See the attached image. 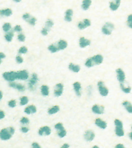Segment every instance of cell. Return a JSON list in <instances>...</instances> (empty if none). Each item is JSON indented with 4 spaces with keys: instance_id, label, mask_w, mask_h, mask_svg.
<instances>
[{
    "instance_id": "681fc988",
    "label": "cell",
    "mask_w": 132,
    "mask_h": 148,
    "mask_svg": "<svg viewBox=\"0 0 132 148\" xmlns=\"http://www.w3.org/2000/svg\"><path fill=\"white\" fill-rule=\"evenodd\" d=\"M4 117H5V113L3 110H0V119L4 118Z\"/></svg>"
},
{
    "instance_id": "277c9868",
    "label": "cell",
    "mask_w": 132,
    "mask_h": 148,
    "mask_svg": "<svg viewBox=\"0 0 132 148\" xmlns=\"http://www.w3.org/2000/svg\"><path fill=\"white\" fill-rule=\"evenodd\" d=\"M97 89L100 94L102 97H106L109 94V90L102 80L98 81L97 83Z\"/></svg>"
},
{
    "instance_id": "836d02e7",
    "label": "cell",
    "mask_w": 132,
    "mask_h": 148,
    "mask_svg": "<svg viewBox=\"0 0 132 148\" xmlns=\"http://www.w3.org/2000/svg\"><path fill=\"white\" fill-rule=\"evenodd\" d=\"M3 28V30L4 31H5V32H8V31L11 30V25L9 23H6L4 24Z\"/></svg>"
},
{
    "instance_id": "5bb4252c",
    "label": "cell",
    "mask_w": 132,
    "mask_h": 148,
    "mask_svg": "<svg viewBox=\"0 0 132 148\" xmlns=\"http://www.w3.org/2000/svg\"><path fill=\"white\" fill-rule=\"evenodd\" d=\"M9 86L12 87V88L18 90L19 91H24L25 90V86L21 84V83H17L14 82V81L9 83Z\"/></svg>"
},
{
    "instance_id": "83f0119b",
    "label": "cell",
    "mask_w": 132,
    "mask_h": 148,
    "mask_svg": "<svg viewBox=\"0 0 132 148\" xmlns=\"http://www.w3.org/2000/svg\"><path fill=\"white\" fill-rule=\"evenodd\" d=\"M91 4V0H84L82 7L84 10H87Z\"/></svg>"
},
{
    "instance_id": "f907efd6",
    "label": "cell",
    "mask_w": 132,
    "mask_h": 148,
    "mask_svg": "<svg viewBox=\"0 0 132 148\" xmlns=\"http://www.w3.org/2000/svg\"><path fill=\"white\" fill-rule=\"evenodd\" d=\"M115 148H126V147L124 146V145L122 144V143H118V144H117L115 146Z\"/></svg>"
},
{
    "instance_id": "1f68e13d",
    "label": "cell",
    "mask_w": 132,
    "mask_h": 148,
    "mask_svg": "<svg viewBox=\"0 0 132 148\" xmlns=\"http://www.w3.org/2000/svg\"><path fill=\"white\" fill-rule=\"evenodd\" d=\"M48 49L49 51H51L52 52V53H55V52H56L59 51L57 46L54 45H51L48 47Z\"/></svg>"
},
{
    "instance_id": "816d5d0a",
    "label": "cell",
    "mask_w": 132,
    "mask_h": 148,
    "mask_svg": "<svg viewBox=\"0 0 132 148\" xmlns=\"http://www.w3.org/2000/svg\"><path fill=\"white\" fill-rule=\"evenodd\" d=\"M5 57V55L3 53H0V64L1 63V60L4 59V58Z\"/></svg>"
},
{
    "instance_id": "5b68a950",
    "label": "cell",
    "mask_w": 132,
    "mask_h": 148,
    "mask_svg": "<svg viewBox=\"0 0 132 148\" xmlns=\"http://www.w3.org/2000/svg\"><path fill=\"white\" fill-rule=\"evenodd\" d=\"M38 77L37 74H36V73H34L32 75L31 78L29 80V82H28V89H29L30 90H34L36 89V85L37 82H38Z\"/></svg>"
},
{
    "instance_id": "603a6c76",
    "label": "cell",
    "mask_w": 132,
    "mask_h": 148,
    "mask_svg": "<svg viewBox=\"0 0 132 148\" xmlns=\"http://www.w3.org/2000/svg\"><path fill=\"white\" fill-rule=\"evenodd\" d=\"M41 94L44 96H48L49 94V88L47 85H42L41 87Z\"/></svg>"
},
{
    "instance_id": "f35d334b",
    "label": "cell",
    "mask_w": 132,
    "mask_h": 148,
    "mask_svg": "<svg viewBox=\"0 0 132 148\" xmlns=\"http://www.w3.org/2000/svg\"><path fill=\"white\" fill-rule=\"evenodd\" d=\"M127 26L130 28H132V14H130L127 18Z\"/></svg>"
},
{
    "instance_id": "4dcf8cb0",
    "label": "cell",
    "mask_w": 132,
    "mask_h": 148,
    "mask_svg": "<svg viewBox=\"0 0 132 148\" xmlns=\"http://www.w3.org/2000/svg\"><path fill=\"white\" fill-rule=\"evenodd\" d=\"M13 32L11 31V32H8V34H6L5 35V39L8 42H11L12 39V37H13Z\"/></svg>"
},
{
    "instance_id": "484cf974",
    "label": "cell",
    "mask_w": 132,
    "mask_h": 148,
    "mask_svg": "<svg viewBox=\"0 0 132 148\" xmlns=\"http://www.w3.org/2000/svg\"><path fill=\"white\" fill-rule=\"evenodd\" d=\"M73 14V11L71 9H68L65 12V20L67 22H71L72 20L71 16Z\"/></svg>"
},
{
    "instance_id": "d590c367",
    "label": "cell",
    "mask_w": 132,
    "mask_h": 148,
    "mask_svg": "<svg viewBox=\"0 0 132 148\" xmlns=\"http://www.w3.org/2000/svg\"><path fill=\"white\" fill-rule=\"evenodd\" d=\"M20 123L23 124H27L29 123V119L27 118L26 117H23L21 119H20Z\"/></svg>"
},
{
    "instance_id": "8d00e7d4",
    "label": "cell",
    "mask_w": 132,
    "mask_h": 148,
    "mask_svg": "<svg viewBox=\"0 0 132 148\" xmlns=\"http://www.w3.org/2000/svg\"><path fill=\"white\" fill-rule=\"evenodd\" d=\"M8 105L11 108H15L16 105V101L15 100H11L8 102Z\"/></svg>"
},
{
    "instance_id": "6f0895ef",
    "label": "cell",
    "mask_w": 132,
    "mask_h": 148,
    "mask_svg": "<svg viewBox=\"0 0 132 148\" xmlns=\"http://www.w3.org/2000/svg\"><path fill=\"white\" fill-rule=\"evenodd\" d=\"M92 148H100V147H99L98 146H97V145H94Z\"/></svg>"
},
{
    "instance_id": "4fadbf2b",
    "label": "cell",
    "mask_w": 132,
    "mask_h": 148,
    "mask_svg": "<svg viewBox=\"0 0 132 148\" xmlns=\"http://www.w3.org/2000/svg\"><path fill=\"white\" fill-rule=\"evenodd\" d=\"M38 134L41 136H43V135H49L51 134V129L49 126H43L39 129Z\"/></svg>"
},
{
    "instance_id": "30bf717a",
    "label": "cell",
    "mask_w": 132,
    "mask_h": 148,
    "mask_svg": "<svg viewBox=\"0 0 132 148\" xmlns=\"http://www.w3.org/2000/svg\"><path fill=\"white\" fill-rule=\"evenodd\" d=\"M16 77L18 80H26L28 78V73L26 70H21L16 72Z\"/></svg>"
},
{
    "instance_id": "52a82bcc",
    "label": "cell",
    "mask_w": 132,
    "mask_h": 148,
    "mask_svg": "<svg viewBox=\"0 0 132 148\" xmlns=\"http://www.w3.org/2000/svg\"><path fill=\"white\" fill-rule=\"evenodd\" d=\"M117 78L119 83H123L126 79V75L125 72L121 68H118L116 70Z\"/></svg>"
},
{
    "instance_id": "8992f818",
    "label": "cell",
    "mask_w": 132,
    "mask_h": 148,
    "mask_svg": "<svg viewBox=\"0 0 132 148\" xmlns=\"http://www.w3.org/2000/svg\"><path fill=\"white\" fill-rule=\"evenodd\" d=\"M3 78L5 79L6 80H7L9 82H13V81H15L16 79H17V77H16V72L15 71L6 72L3 74Z\"/></svg>"
},
{
    "instance_id": "680465c9",
    "label": "cell",
    "mask_w": 132,
    "mask_h": 148,
    "mask_svg": "<svg viewBox=\"0 0 132 148\" xmlns=\"http://www.w3.org/2000/svg\"><path fill=\"white\" fill-rule=\"evenodd\" d=\"M13 1H16V2H20V1H21V0H13Z\"/></svg>"
},
{
    "instance_id": "e575fe53",
    "label": "cell",
    "mask_w": 132,
    "mask_h": 148,
    "mask_svg": "<svg viewBox=\"0 0 132 148\" xmlns=\"http://www.w3.org/2000/svg\"><path fill=\"white\" fill-rule=\"evenodd\" d=\"M119 6V5H118V4L113 3V2H111V3H110V7L112 10H116L118 8Z\"/></svg>"
},
{
    "instance_id": "db71d44e",
    "label": "cell",
    "mask_w": 132,
    "mask_h": 148,
    "mask_svg": "<svg viewBox=\"0 0 132 148\" xmlns=\"http://www.w3.org/2000/svg\"><path fill=\"white\" fill-rule=\"evenodd\" d=\"M129 137L130 138V139H131V140H132V131L129 134Z\"/></svg>"
},
{
    "instance_id": "8fae6325",
    "label": "cell",
    "mask_w": 132,
    "mask_h": 148,
    "mask_svg": "<svg viewBox=\"0 0 132 148\" xmlns=\"http://www.w3.org/2000/svg\"><path fill=\"white\" fill-rule=\"evenodd\" d=\"M64 90V86L62 83H59L56 85L54 90V95L56 97H60L62 95Z\"/></svg>"
},
{
    "instance_id": "6da1fadb",
    "label": "cell",
    "mask_w": 132,
    "mask_h": 148,
    "mask_svg": "<svg viewBox=\"0 0 132 148\" xmlns=\"http://www.w3.org/2000/svg\"><path fill=\"white\" fill-rule=\"evenodd\" d=\"M103 59H104L102 55H97L86 60L85 62V65L88 68H90L95 65H100L103 62Z\"/></svg>"
},
{
    "instance_id": "9a60e30c",
    "label": "cell",
    "mask_w": 132,
    "mask_h": 148,
    "mask_svg": "<svg viewBox=\"0 0 132 148\" xmlns=\"http://www.w3.org/2000/svg\"><path fill=\"white\" fill-rule=\"evenodd\" d=\"M94 123L98 127V128L101 129H106L107 127V123L104 120H102L100 118H97L94 121Z\"/></svg>"
},
{
    "instance_id": "3957f363",
    "label": "cell",
    "mask_w": 132,
    "mask_h": 148,
    "mask_svg": "<svg viewBox=\"0 0 132 148\" xmlns=\"http://www.w3.org/2000/svg\"><path fill=\"white\" fill-rule=\"evenodd\" d=\"M115 124V133L117 137H122L125 135V131L123 130V123L121 120L116 119L114 120Z\"/></svg>"
},
{
    "instance_id": "4316f807",
    "label": "cell",
    "mask_w": 132,
    "mask_h": 148,
    "mask_svg": "<svg viewBox=\"0 0 132 148\" xmlns=\"http://www.w3.org/2000/svg\"><path fill=\"white\" fill-rule=\"evenodd\" d=\"M12 13L11 9H3L0 10V15L5 16H11Z\"/></svg>"
},
{
    "instance_id": "ba28073f",
    "label": "cell",
    "mask_w": 132,
    "mask_h": 148,
    "mask_svg": "<svg viewBox=\"0 0 132 148\" xmlns=\"http://www.w3.org/2000/svg\"><path fill=\"white\" fill-rule=\"evenodd\" d=\"M92 111L93 113L96 114H102L104 113L105 108L103 105H100L98 104H94L92 107Z\"/></svg>"
},
{
    "instance_id": "f6af8a7d",
    "label": "cell",
    "mask_w": 132,
    "mask_h": 148,
    "mask_svg": "<svg viewBox=\"0 0 132 148\" xmlns=\"http://www.w3.org/2000/svg\"><path fill=\"white\" fill-rule=\"evenodd\" d=\"M14 30L16 31V32H20V31H22V29L21 27L18 25V26H16L15 27V28H14Z\"/></svg>"
},
{
    "instance_id": "d6a6232c",
    "label": "cell",
    "mask_w": 132,
    "mask_h": 148,
    "mask_svg": "<svg viewBox=\"0 0 132 148\" xmlns=\"http://www.w3.org/2000/svg\"><path fill=\"white\" fill-rule=\"evenodd\" d=\"M55 128L57 131H58L63 130V129H64V128L63 124L61 123H56L55 125Z\"/></svg>"
},
{
    "instance_id": "ffe728a7",
    "label": "cell",
    "mask_w": 132,
    "mask_h": 148,
    "mask_svg": "<svg viewBox=\"0 0 132 148\" xmlns=\"http://www.w3.org/2000/svg\"><path fill=\"white\" fill-rule=\"evenodd\" d=\"M90 44V41L84 37H81L79 39V46L81 47H85Z\"/></svg>"
},
{
    "instance_id": "f1b7e54d",
    "label": "cell",
    "mask_w": 132,
    "mask_h": 148,
    "mask_svg": "<svg viewBox=\"0 0 132 148\" xmlns=\"http://www.w3.org/2000/svg\"><path fill=\"white\" fill-rule=\"evenodd\" d=\"M28 103V98L26 96H23L20 98V105H26Z\"/></svg>"
},
{
    "instance_id": "7402d4cb",
    "label": "cell",
    "mask_w": 132,
    "mask_h": 148,
    "mask_svg": "<svg viewBox=\"0 0 132 148\" xmlns=\"http://www.w3.org/2000/svg\"><path fill=\"white\" fill-rule=\"evenodd\" d=\"M60 110V107L58 105L53 106L52 107L49 108L48 110V113L49 114H54L59 112Z\"/></svg>"
},
{
    "instance_id": "c3c4849f",
    "label": "cell",
    "mask_w": 132,
    "mask_h": 148,
    "mask_svg": "<svg viewBox=\"0 0 132 148\" xmlns=\"http://www.w3.org/2000/svg\"><path fill=\"white\" fill-rule=\"evenodd\" d=\"M48 29L45 27V28H44L42 29V31H41V32H42V34L44 35H46L47 34H48Z\"/></svg>"
},
{
    "instance_id": "d6986e66",
    "label": "cell",
    "mask_w": 132,
    "mask_h": 148,
    "mask_svg": "<svg viewBox=\"0 0 132 148\" xmlns=\"http://www.w3.org/2000/svg\"><path fill=\"white\" fill-rule=\"evenodd\" d=\"M90 26V20L88 19H85L83 22L79 23V24H78V28H79V29H81V30L85 28L86 27H89Z\"/></svg>"
},
{
    "instance_id": "bcb514c9",
    "label": "cell",
    "mask_w": 132,
    "mask_h": 148,
    "mask_svg": "<svg viewBox=\"0 0 132 148\" xmlns=\"http://www.w3.org/2000/svg\"><path fill=\"white\" fill-rule=\"evenodd\" d=\"M32 148H42L41 147V146L38 144V143L37 142H34L32 143V144L31 145Z\"/></svg>"
},
{
    "instance_id": "7dc6e473",
    "label": "cell",
    "mask_w": 132,
    "mask_h": 148,
    "mask_svg": "<svg viewBox=\"0 0 132 148\" xmlns=\"http://www.w3.org/2000/svg\"><path fill=\"white\" fill-rule=\"evenodd\" d=\"M30 17L31 16L28 13H26V14H24L23 16V18L26 21H27L28 20V19H29Z\"/></svg>"
},
{
    "instance_id": "74e56055",
    "label": "cell",
    "mask_w": 132,
    "mask_h": 148,
    "mask_svg": "<svg viewBox=\"0 0 132 148\" xmlns=\"http://www.w3.org/2000/svg\"><path fill=\"white\" fill-rule=\"evenodd\" d=\"M53 22H52V21L51 20H48L46 23V27L45 28H46L48 30H49V28H51L53 26Z\"/></svg>"
},
{
    "instance_id": "f5cc1de1",
    "label": "cell",
    "mask_w": 132,
    "mask_h": 148,
    "mask_svg": "<svg viewBox=\"0 0 132 148\" xmlns=\"http://www.w3.org/2000/svg\"><path fill=\"white\" fill-rule=\"evenodd\" d=\"M70 145L68 143H64V144L61 146L60 148H69Z\"/></svg>"
},
{
    "instance_id": "7a4b0ae2",
    "label": "cell",
    "mask_w": 132,
    "mask_h": 148,
    "mask_svg": "<svg viewBox=\"0 0 132 148\" xmlns=\"http://www.w3.org/2000/svg\"><path fill=\"white\" fill-rule=\"evenodd\" d=\"M15 133V128L12 127L2 129L0 131V138L2 140H8Z\"/></svg>"
},
{
    "instance_id": "60d3db41",
    "label": "cell",
    "mask_w": 132,
    "mask_h": 148,
    "mask_svg": "<svg viewBox=\"0 0 132 148\" xmlns=\"http://www.w3.org/2000/svg\"><path fill=\"white\" fill-rule=\"evenodd\" d=\"M27 48L25 46L21 47L19 50V53L20 54H24L27 53Z\"/></svg>"
},
{
    "instance_id": "9c48e42d",
    "label": "cell",
    "mask_w": 132,
    "mask_h": 148,
    "mask_svg": "<svg viewBox=\"0 0 132 148\" xmlns=\"http://www.w3.org/2000/svg\"><path fill=\"white\" fill-rule=\"evenodd\" d=\"M114 26L111 23H107L102 28V31L104 34L110 35L112 32V30H114Z\"/></svg>"
},
{
    "instance_id": "cb8c5ba5",
    "label": "cell",
    "mask_w": 132,
    "mask_h": 148,
    "mask_svg": "<svg viewBox=\"0 0 132 148\" xmlns=\"http://www.w3.org/2000/svg\"><path fill=\"white\" fill-rule=\"evenodd\" d=\"M67 46V42L64 40H60V41L58 43H57V47L58 48L59 51L60 50H63L65 49Z\"/></svg>"
},
{
    "instance_id": "9f6ffc18",
    "label": "cell",
    "mask_w": 132,
    "mask_h": 148,
    "mask_svg": "<svg viewBox=\"0 0 132 148\" xmlns=\"http://www.w3.org/2000/svg\"><path fill=\"white\" fill-rule=\"evenodd\" d=\"M2 98H3V93L0 91V100L2 99Z\"/></svg>"
},
{
    "instance_id": "44dd1931",
    "label": "cell",
    "mask_w": 132,
    "mask_h": 148,
    "mask_svg": "<svg viewBox=\"0 0 132 148\" xmlns=\"http://www.w3.org/2000/svg\"><path fill=\"white\" fill-rule=\"evenodd\" d=\"M69 68L70 71L75 73L79 72L80 70H81V67H80L79 65H76V64H74L73 63H70L69 64Z\"/></svg>"
},
{
    "instance_id": "ab89813d",
    "label": "cell",
    "mask_w": 132,
    "mask_h": 148,
    "mask_svg": "<svg viewBox=\"0 0 132 148\" xmlns=\"http://www.w3.org/2000/svg\"><path fill=\"white\" fill-rule=\"evenodd\" d=\"M27 22H28L31 25H32V26H34L36 24V19L35 18H32V17H30L29 19H28V20L27 21Z\"/></svg>"
},
{
    "instance_id": "d4e9b609",
    "label": "cell",
    "mask_w": 132,
    "mask_h": 148,
    "mask_svg": "<svg viewBox=\"0 0 132 148\" xmlns=\"http://www.w3.org/2000/svg\"><path fill=\"white\" fill-rule=\"evenodd\" d=\"M120 87L122 90V91L126 94H129L131 92V87L125 86L124 85V83H120Z\"/></svg>"
},
{
    "instance_id": "7bdbcfd3",
    "label": "cell",
    "mask_w": 132,
    "mask_h": 148,
    "mask_svg": "<svg viewBox=\"0 0 132 148\" xmlns=\"http://www.w3.org/2000/svg\"><path fill=\"white\" fill-rule=\"evenodd\" d=\"M18 38L19 40L20 41H21V42H23V41H24V40H25V36H24V35L22 34H20L19 35Z\"/></svg>"
},
{
    "instance_id": "b9f144b4",
    "label": "cell",
    "mask_w": 132,
    "mask_h": 148,
    "mask_svg": "<svg viewBox=\"0 0 132 148\" xmlns=\"http://www.w3.org/2000/svg\"><path fill=\"white\" fill-rule=\"evenodd\" d=\"M16 60L19 64H21L23 61V58L20 56H18L16 58Z\"/></svg>"
},
{
    "instance_id": "e0dca14e",
    "label": "cell",
    "mask_w": 132,
    "mask_h": 148,
    "mask_svg": "<svg viewBox=\"0 0 132 148\" xmlns=\"http://www.w3.org/2000/svg\"><path fill=\"white\" fill-rule=\"evenodd\" d=\"M36 112H37V108L34 105H33L28 106V107H27L25 109H24V112L28 114L35 113Z\"/></svg>"
},
{
    "instance_id": "2e32d148",
    "label": "cell",
    "mask_w": 132,
    "mask_h": 148,
    "mask_svg": "<svg viewBox=\"0 0 132 148\" xmlns=\"http://www.w3.org/2000/svg\"><path fill=\"white\" fill-rule=\"evenodd\" d=\"M73 88L74 91L76 94V95L78 97H80L81 95V90L82 89L81 84L79 82H75L73 83Z\"/></svg>"
},
{
    "instance_id": "11a10c76",
    "label": "cell",
    "mask_w": 132,
    "mask_h": 148,
    "mask_svg": "<svg viewBox=\"0 0 132 148\" xmlns=\"http://www.w3.org/2000/svg\"><path fill=\"white\" fill-rule=\"evenodd\" d=\"M121 0H115V4H118V5H119L120 4Z\"/></svg>"
},
{
    "instance_id": "f546056e",
    "label": "cell",
    "mask_w": 132,
    "mask_h": 148,
    "mask_svg": "<svg viewBox=\"0 0 132 148\" xmlns=\"http://www.w3.org/2000/svg\"><path fill=\"white\" fill-rule=\"evenodd\" d=\"M66 135H67V131H66L64 128L57 131V135L60 138H64V137L66 136Z\"/></svg>"
},
{
    "instance_id": "ac0fdd59",
    "label": "cell",
    "mask_w": 132,
    "mask_h": 148,
    "mask_svg": "<svg viewBox=\"0 0 132 148\" xmlns=\"http://www.w3.org/2000/svg\"><path fill=\"white\" fill-rule=\"evenodd\" d=\"M122 105L128 113H132V104L130 102L124 101L122 103Z\"/></svg>"
},
{
    "instance_id": "ee69618b",
    "label": "cell",
    "mask_w": 132,
    "mask_h": 148,
    "mask_svg": "<svg viewBox=\"0 0 132 148\" xmlns=\"http://www.w3.org/2000/svg\"><path fill=\"white\" fill-rule=\"evenodd\" d=\"M20 130H21L22 133H27L28 132L29 129H28L27 127H22L21 128H20Z\"/></svg>"
},
{
    "instance_id": "7c38bea8",
    "label": "cell",
    "mask_w": 132,
    "mask_h": 148,
    "mask_svg": "<svg viewBox=\"0 0 132 148\" xmlns=\"http://www.w3.org/2000/svg\"><path fill=\"white\" fill-rule=\"evenodd\" d=\"M84 139L88 142H91L93 141V139L95 138V134L94 131L91 130H88L85 131L84 134Z\"/></svg>"
},
{
    "instance_id": "91938a15",
    "label": "cell",
    "mask_w": 132,
    "mask_h": 148,
    "mask_svg": "<svg viewBox=\"0 0 132 148\" xmlns=\"http://www.w3.org/2000/svg\"><path fill=\"white\" fill-rule=\"evenodd\" d=\"M131 131H132V126H131Z\"/></svg>"
}]
</instances>
